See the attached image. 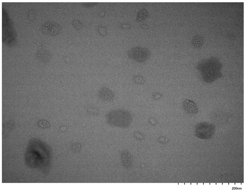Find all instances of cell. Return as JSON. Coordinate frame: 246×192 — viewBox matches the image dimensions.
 I'll list each match as a JSON object with an SVG mask.
<instances>
[{
    "instance_id": "6da1fadb",
    "label": "cell",
    "mask_w": 246,
    "mask_h": 192,
    "mask_svg": "<svg viewBox=\"0 0 246 192\" xmlns=\"http://www.w3.org/2000/svg\"><path fill=\"white\" fill-rule=\"evenodd\" d=\"M47 145L36 138L30 140L25 155L26 161L30 167L34 168L44 167L47 160Z\"/></svg>"
},
{
    "instance_id": "7a4b0ae2",
    "label": "cell",
    "mask_w": 246,
    "mask_h": 192,
    "mask_svg": "<svg viewBox=\"0 0 246 192\" xmlns=\"http://www.w3.org/2000/svg\"><path fill=\"white\" fill-rule=\"evenodd\" d=\"M107 122L110 125L123 128L128 127L132 120V116L128 111L123 109L113 110L106 114Z\"/></svg>"
},
{
    "instance_id": "3957f363",
    "label": "cell",
    "mask_w": 246,
    "mask_h": 192,
    "mask_svg": "<svg viewBox=\"0 0 246 192\" xmlns=\"http://www.w3.org/2000/svg\"><path fill=\"white\" fill-rule=\"evenodd\" d=\"M216 130L215 125L210 122L203 121L200 122L196 125L194 132L199 138L207 139L212 137Z\"/></svg>"
},
{
    "instance_id": "277c9868",
    "label": "cell",
    "mask_w": 246,
    "mask_h": 192,
    "mask_svg": "<svg viewBox=\"0 0 246 192\" xmlns=\"http://www.w3.org/2000/svg\"><path fill=\"white\" fill-rule=\"evenodd\" d=\"M127 54L128 57L130 59L137 62L142 63L149 59L151 53L146 48L136 46L129 50Z\"/></svg>"
},
{
    "instance_id": "5b68a950",
    "label": "cell",
    "mask_w": 246,
    "mask_h": 192,
    "mask_svg": "<svg viewBox=\"0 0 246 192\" xmlns=\"http://www.w3.org/2000/svg\"><path fill=\"white\" fill-rule=\"evenodd\" d=\"M60 25L57 23L53 21H47L42 25L41 31L46 35L55 36L58 34L61 31Z\"/></svg>"
},
{
    "instance_id": "8992f818",
    "label": "cell",
    "mask_w": 246,
    "mask_h": 192,
    "mask_svg": "<svg viewBox=\"0 0 246 192\" xmlns=\"http://www.w3.org/2000/svg\"><path fill=\"white\" fill-rule=\"evenodd\" d=\"M115 95L109 88L105 87L101 88L99 90L98 96L101 100L106 102H110L114 98Z\"/></svg>"
},
{
    "instance_id": "52a82bcc",
    "label": "cell",
    "mask_w": 246,
    "mask_h": 192,
    "mask_svg": "<svg viewBox=\"0 0 246 192\" xmlns=\"http://www.w3.org/2000/svg\"><path fill=\"white\" fill-rule=\"evenodd\" d=\"M182 106L185 111L191 114H195L198 112V107L196 104L193 101L186 99L183 102Z\"/></svg>"
},
{
    "instance_id": "ba28073f",
    "label": "cell",
    "mask_w": 246,
    "mask_h": 192,
    "mask_svg": "<svg viewBox=\"0 0 246 192\" xmlns=\"http://www.w3.org/2000/svg\"><path fill=\"white\" fill-rule=\"evenodd\" d=\"M87 113L91 115H94L96 114L98 112L97 108L93 106H89L87 107Z\"/></svg>"
}]
</instances>
